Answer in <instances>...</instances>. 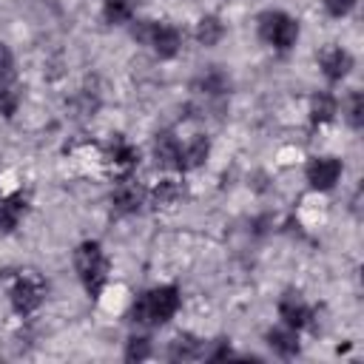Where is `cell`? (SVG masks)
I'll return each mask as SVG.
<instances>
[{"label":"cell","instance_id":"cell-1","mask_svg":"<svg viewBox=\"0 0 364 364\" xmlns=\"http://www.w3.org/2000/svg\"><path fill=\"white\" fill-rule=\"evenodd\" d=\"M176 310H179V290L173 284H162V287L142 293L134 301L131 318L136 324H145V327H159V324L171 321L176 316Z\"/></svg>","mask_w":364,"mask_h":364},{"label":"cell","instance_id":"cell-2","mask_svg":"<svg viewBox=\"0 0 364 364\" xmlns=\"http://www.w3.org/2000/svg\"><path fill=\"white\" fill-rule=\"evenodd\" d=\"M74 267H77V276L82 282V287L91 293V296H100L105 279H108V259H105V250L100 242H82L77 245L74 250Z\"/></svg>","mask_w":364,"mask_h":364},{"label":"cell","instance_id":"cell-3","mask_svg":"<svg viewBox=\"0 0 364 364\" xmlns=\"http://www.w3.org/2000/svg\"><path fill=\"white\" fill-rule=\"evenodd\" d=\"M259 37L279 51H287L299 40V23L284 11H264L259 17Z\"/></svg>","mask_w":364,"mask_h":364},{"label":"cell","instance_id":"cell-4","mask_svg":"<svg viewBox=\"0 0 364 364\" xmlns=\"http://www.w3.org/2000/svg\"><path fill=\"white\" fill-rule=\"evenodd\" d=\"M11 307L20 313V316H31L40 304H43V299H46V284H43V279H37V276H20L17 282H14V287H11Z\"/></svg>","mask_w":364,"mask_h":364},{"label":"cell","instance_id":"cell-5","mask_svg":"<svg viewBox=\"0 0 364 364\" xmlns=\"http://www.w3.org/2000/svg\"><path fill=\"white\" fill-rule=\"evenodd\" d=\"M20 91H17V77H14V60L11 51L0 43V114L11 117L17 111Z\"/></svg>","mask_w":364,"mask_h":364},{"label":"cell","instance_id":"cell-6","mask_svg":"<svg viewBox=\"0 0 364 364\" xmlns=\"http://www.w3.org/2000/svg\"><path fill=\"white\" fill-rule=\"evenodd\" d=\"M304 173H307V182L316 191H330L338 182V176H341V162L333 159V156H313L307 162Z\"/></svg>","mask_w":364,"mask_h":364},{"label":"cell","instance_id":"cell-7","mask_svg":"<svg viewBox=\"0 0 364 364\" xmlns=\"http://www.w3.org/2000/svg\"><path fill=\"white\" fill-rule=\"evenodd\" d=\"M148 46H151L162 60H171V57L179 51V46H182V34H179L173 26H168V23H154V20H151Z\"/></svg>","mask_w":364,"mask_h":364},{"label":"cell","instance_id":"cell-8","mask_svg":"<svg viewBox=\"0 0 364 364\" xmlns=\"http://www.w3.org/2000/svg\"><path fill=\"white\" fill-rule=\"evenodd\" d=\"M318 63H321L324 77H327L330 82L344 80V77L350 74V68H353V57H350V51H344V48H338V46H327V48L321 51Z\"/></svg>","mask_w":364,"mask_h":364},{"label":"cell","instance_id":"cell-9","mask_svg":"<svg viewBox=\"0 0 364 364\" xmlns=\"http://www.w3.org/2000/svg\"><path fill=\"white\" fill-rule=\"evenodd\" d=\"M142 199H145V191L134 179H122L114 188V193H111V202H114V210L117 213H136L139 205H142Z\"/></svg>","mask_w":364,"mask_h":364},{"label":"cell","instance_id":"cell-10","mask_svg":"<svg viewBox=\"0 0 364 364\" xmlns=\"http://www.w3.org/2000/svg\"><path fill=\"white\" fill-rule=\"evenodd\" d=\"M279 316H282V318H284V324H287V327H293V330L307 327V324H310V318H313L310 307L299 299V293H284V296H282V301H279Z\"/></svg>","mask_w":364,"mask_h":364},{"label":"cell","instance_id":"cell-11","mask_svg":"<svg viewBox=\"0 0 364 364\" xmlns=\"http://www.w3.org/2000/svg\"><path fill=\"white\" fill-rule=\"evenodd\" d=\"M28 199L23 193H0V233H9L17 228V222L26 216Z\"/></svg>","mask_w":364,"mask_h":364},{"label":"cell","instance_id":"cell-12","mask_svg":"<svg viewBox=\"0 0 364 364\" xmlns=\"http://www.w3.org/2000/svg\"><path fill=\"white\" fill-rule=\"evenodd\" d=\"M154 159H156L159 168H179L182 145H179V139L171 131L156 134V139H154Z\"/></svg>","mask_w":364,"mask_h":364},{"label":"cell","instance_id":"cell-13","mask_svg":"<svg viewBox=\"0 0 364 364\" xmlns=\"http://www.w3.org/2000/svg\"><path fill=\"white\" fill-rule=\"evenodd\" d=\"M168 355H171L173 361H193V358H202L205 350H202V341H199L196 336H191V333H179V336L171 341Z\"/></svg>","mask_w":364,"mask_h":364},{"label":"cell","instance_id":"cell-14","mask_svg":"<svg viewBox=\"0 0 364 364\" xmlns=\"http://www.w3.org/2000/svg\"><path fill=\"white\" fill-rule=\"evenodd\" d=\"M267 344L273 347V353H279V355H284V358H290V355L299 353V336H296L293 327L270 330V333H267Z\"/></svg>","mask_w":364,"mask_h":364},{"label":"cell","instance_id":"cell-15","mask_svg":"<svg viewBox=\"0 0 364 364\" xmlns=\"http://www.w3.org/2000/svg\"><path fill=\"white\" fill-rule=\"evenodd\" d=\"M208 154H210V142H208L205 136H196V139H191V145H188V148H182L179 168H182V171H191V168L202 165V162L208 159Z\"/></svg>","mask_w":364,"mask_h":364},{"label":"cell","instance_id":"cell-16","mask_svg":"<svg viewBox=\"0 0 364 364\" xmlns=\"http://www.w3.org/2000/svg\"><path fill=\"white\" fill-rule=\"evenodd\" d=\"M222 34H225V26H222V20L213 17V14L202 17L199 26H196V40H199L202 46H216V43L222 40Z\"/></svg>","mask_w":364,"mask_h":364},{"label":"cell","instance_id":"cell-17","mask_svg":"<svg viewBox=\"0 0 364 364\" xmlns=\"http://www.w3.org/2000/svg\"><path fill=\"white\" fill-rule=\"evenodd\" d=\"M333 114H336V97H330V94H324V91L316 94L313 102H310V119H313V125L330 122Z\"/></svg>","mask_w":364,"mask_h":364},{"label":"cell","instance_id":"cell-18","mask_svg":"<svg viewBox=\"0 0 364 364\" xmlns=\"http://www.w3.org/2000/svg\"><path fill=\"white\" fill-rule=\"evenodd\" d=\"M134 11H136V0H105V9H102L105 20L114 26L128 23L134 17Z\"/></svg>","mask_w":364,"mask_h":364},{"label":"cell","instance_id":"cell-19","mask_svg":"<svg viewBox=\"0 0 364 364\" xmlns=\"http://www.w3.org/2000/svg\"><path fill=\"white\" fill-rule=\"evenodd\" d=\"M111 159H114V165H119V168H134V165L139 162V151H136L134 145H128L122 136H117L114 145H111Z\"/></svg>","mask_w":364,"mask_h":364},{"label":"cell","instance_id":"cell-20","mask_svg":"<svg viewBox=\"0 0 364 364\" xmlns=\"http://www.w3.org/2000/svg\"><path fill=\"white\" fill-rule=\"evenodd\" d=\"M154 196H156V205H171V202H176L182 196V188L173 179H165V182H159V188L154 191Z\"/></svg>","mask_w":364,"mask_h":364},{"label":"cell","instance_id":"cell-21","mask_svg":"<svg viewBox=\"0 0 364 364\" xmlns=\"http://www.w3.org/2000/svg\"><path fill=\"white\" fill-rule=\"evenodd\" d=\"M151 355V341L148 338H131L125 347V358L128 361H142Z\"/></svg>","mask_w":364,"mask_h":364},{"label":"cell","instance_id":"cell-22","mask_svg":"<svg viewBox=\"0 0 364 364\" xmlns=\"http://www.w3.org/2000/svg\"><path fill=\"white\" fill-rule=\"evenodd\" d=\"M347 119H350L353 128H361L364 125V97L358 91L350 97V114H347Z\"/></svg>","mask_w":364,"mask_h":364},{"label":"cell","instance_id":"cell-23","mask_svg":"<svg viewBox=\"0 0 364 364\" xmlns=\"http://www.w3.org/2000/svg\"><path fill=\"white\" fill-rule=\"evenodd\" d=\"M324 9L330 17H344L355 9V0H324Z\"/></svg>","mask_w":364,"mask_h":364},{"label":"cell","instance_id":"cell-24","mask_svg":"<svg viewBox=\"0 0 364 364\" xmlns=\"http://www.w3.org/2000/svg\"><path fill=\"white\" fill-rule=\"evenodd\" d=\"M202 88H205L208 94H222V91H228V80H225L219 71H213V74H208V77L202 80Z\"/></svg>","mask_w":364,"mask_h":364}]
</instances>
